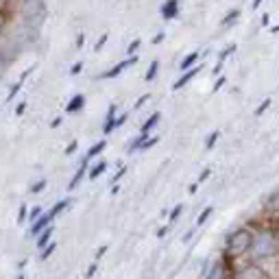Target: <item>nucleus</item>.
I'll return each mask as SVG.
<instances>
[{
  "instance_id": "1",
  "label": "nucleus",
  "mask_w": 279,
  "mask_h": 279,
  "mask_svg": "<svg viewBox=\"0 0 279 279\" xmlns=\"http://www.w3.org/2000/svg\"><path fill=\"white\" fill-rule=\"evenodd\" d=\"M253 240L255 234L249 227H238L227 236V242H225V262L238 260L242 258L244 253H251L253 249Z\"/></svg>"
},
{
  "instance_id": "2",
  "label": "nucleus",
  "mask_w": 279,
  "mask_h": 279,
  "mask_svg": "<svg viewBox=\"0 0 279 279\" xmlns=\"http://www.w3.org/2000/svg\"><path fill=\"white\" fill-rule=\"evenodd\" d=\"M279 253V231L273 227H264L255 234L253 240V249H251V258L253 262L258 260H266L273 258V255Z\"/></svg>"
},
{
  "instance_id": "3",
  "label": "nucleus",
  "mask_w": 279,
  "mask_h": 279,
  "mask_svg": "<svg viewBox=\"0 0 279 279\" xmlns=\"http://www.w3.org/2000/svg\"><path fill=\"white\" fill-rule=\"evenodd\" d=\"M20 13H22L24 24L33 31V29L40 26L44 22V18H46V5L42 3V0H29V3L20 5Z\"/></svg>"
},
{
  "instance_id": "4",
  "label": "nucleus",
  "mask_w": 279,
  "mask_h": 279,
  "mask_svg": "<svg viewBox=\"0 0 279 279\" xmlns=\"http://www.w3.org/2000/svg\"><path fill=\"white\" fill-rule=\"evenodd\" d=\"M229 279H266V275H264V270L255 264V262H251V264L238 268L236 273H231Z\"/></svg>"
},
{
  "instance_id": "5",
  "label": "nucleus",
  "mask_w": 279,
  "mask_h": 279,
  "mask_svg": "<svg viewBox=\"0 0 279 279\" xmlns=\"http://www.w3.org/2000/svg\"><path fill=\"white\" fill-rule=\"evenodd\" d=\"M135 61H137V57H127L125 61H120V64H116L114 68H109L107 72L100 74V79H114V76H118V74L122 72V70H127L129 66H133Z\"/></svg>"
},
{
  "instance_id": "6",
  "label": "nucleus",
  "mask_w": 279,
  "mask_h": 279,
  "mask_svg": "<svg viewBox=\"0 0 279 279\" xmlns=\"http://www.w3.org/2000/svg\"><path fill=\"white\" fill-rule=\"evenodd\" d=\"M201 279H229V277H227V266H225V260H222V262H216V264H212L209 273L203 275Z\"/></svg>"
},
{
  "instance_id": "7",
  "label": "nucleus",
  "mask_w": 279,
  "mask_h": 279,
  "mask_svg": "<svg viewBox=\"0 0 279 279\" xmlns=\"http://www.w3.org/2000/svg\"><path fill=\"white\" fill-rule=\"evenodd\" d=\"M159 13L164 20H173L179 13V0H168V3H164L159 7Z\"/></svg>"
},
{
  "instance_id": "8",
  "label": "nucleus",
  "mask_w": 279,
  "mask_h": 279,
  "mask_svg": "<svg viewBox=\"0 0 279 279\" xmlns=\"http://www.w3.org/2000/svg\"><path fill=\"white\" fill-rule=\"evenodd\" d=\"M266 214L270 216V218L279 220V188H277L273 194L268 197V201H266Z\"/></svg>"
},
{
  "instance_id": "9",
  "label": "nucleus",
  "mask_w": 279,
  "mask_h": 279,
  "mask_svg": "<svg viewBox=\"0 0 279 279\" xmlns=\"http://www.w3.org/2000/svg\"><path fill=\"white\" fill-rule=\"evenodd\" d=\"M201 70H203V66H194V68H192V70H188V72H183L181 76H179V79H177L175 83H173V90H181L183 88V85L185 83H188V81H192V79H194V76L201 72Z\"/></svg>"
},
{
  "instance_id": "10",
  "label": "nucleus",
  "mask_w": 279,
  "mask_h": 279,
  "mask_svg": "<svg viewBox=\"0 0 279 279\" xmlns=\"http://www.w3.org/2000/svg\"><path fill=\"white\" fill-rule=\"evenodd\" d=\"M88 161H90L88 157H83V161H81V166H79V170H76V175L72 177V181H70V183H68V192H70V190H74V188H76V185H79V181H81V179H83V177H85V170H88Z\"/></svg>"
},
{
  "instance_id": "11",
  "label": "nucleus",
  "mask_w": 279,
  "mask_h": 279,
  "mask_svg": "<svg viewBox=\"0 0 279 279\" xmlns=\"http://www.w3.org/2000/svg\"><path fill=\"white\" fill-rule=\"evenodd\" d=\"M83 105H85V96H83V94H74L72 98L68 100V105H66V111H68V114H74V111H79Z\"/></svg>"
},
{
  "instance_id": "12",
  "label": "nucleus",
  "mask_w": 279,
  "mask_h": 279,
  "mask_svg": "<svg viewBox=\"0 0 279 279\" xmlns=\"http://www.w3.org/2000/svg\"><path fill=\"white\" fill-rule=\"evenodd\" d=\"M116 105H109V111H107V118H105V125H103V133H111L114 131V125H116Z\"/></svg>"
},
{
  "instance_id": "13",
  "label": "nucleus",
  "mask_w": 279,
  "mask_h": 279,
  "mask_svg": "<svg viewBox=\"0 0 279 279\" xmlns=\"http://www.w3.org/2000/svg\"><path fill=\"white\" fill-rule=\"evenodd\" d=\"M159 118H161V114L159 111H155V114H151L149 116V118H146V122H144V125L142 127H140V133H144V135H149V131L155 127V125H157V122H159Z\"/></svg>"
},
{
  "instance_id": "14",
  "label": "nucleus",
  "mask_w": 279,
  "mask_h": 279,
  "mask_svg": "<svg viewBox=\"0 0 279 279\" xmlns=\"http://www.w3.org/2000/svg\"><path fill=\"white\" fill-rule=\"evenodd\" d=\"M52 231H55V225H50V227L48 229H46L44 231V234L42 236H37V246H40V249L44 251L46 249V246H48L50 242H48V240H50V236H52Z\"/></svg>"
},
{
  "instance_id": "15",
  "label": "nucleus",
  "mask_w": 279,
  "mask_h": 279,
  "mask_svg": "<svg viewBox=\"0 0 279 279\" xmlns=\"http://www.w3.org/2000/svg\"><path fill=\"white\" fill-rule=\"evenodd\" d=\"M105 170H107V161H105V159H100L98 164H94V166H92V170H90V179H92V181H94V179H98V177L103 175Z\"/></svg>"
},
{
  "instance_id": "16",
  "label": "nucleus",
  "mask_w": 279,
  "mask_h": 279,
  "mask_svg": "<svg viewBox=\"0 0 279 279\" xmlns=\"http://www.w3.org/2000/svg\"><path fill=\"white\" fill-rule=\"evenodd\" d=\"M197 61H199V52H190L188 57H183V61L179 64V68H181V70H185V72H188V70H190V66L194 68V64H197Z\"/></svg>"
},
{
  "instance_id": "17",
  "label": "nucleus",
  "mask_w": 279,
  "mask_h": 279,
  "mask_svg": "<svg viewBox=\"0 0 279 279\" xmlns=\"http://www.w3.org/2000/svg\"><path fill=\"white\" fill-rule=\"evenodd\" d=\"M105 146H107V140H100V142H96V144H94V146H92V149L88 151V155H85V157H88V159L96 157V155H98L100 151H105Z\"/></svg>"
},
{
  "instance_id": "18",
  "label": "nucleus",
  "mask_w": 279,
  "mask_h": 279,
  "mask_svg": "<svg viewBox=\"0 0 279 279\" xmlns=\"http://www.w3.org/2000/svg\"><path fill=\"white\" fill-rule=\"evenodd\" d=\"M238 15H240V9H231V11H229V13H227V15H225V18H222V22H220V24H222V26H229V24H234Z\"/></svg>"
},
{
  "instance_id": "19",
  "label": "nucleus",
  "mask_w": 279,
  "mask_h": 279,
  "mask_svg": "<svg viewBox=\"0 0 279 279\" xmlns=\"http://www.w3.org/2000/svg\"><path fill=\"white\" fill-rule=\"evenodd\" d=\"M157 70H159V61H157V59H153V61H151V66H149V72H146L144 79H146V81H153V79H155V74H157Z\"/></svg>"
},
{
  "instance_id": "20",
  "label": "nucleus",
  "mask_w": 279,
  "mask_h": 279,
  "mask_svg": "<svg viewBox=\"0 0 279 279\" xmlns=\"http://www.w3.org/2000/svg\"><path fill=\"white\" fill-rule=\"evenodd\" d=\"M20 90H22V81H18V83H13V85H11V90H9V94H7V98H5V100H7V103H11V100L15 98V94H18V92H20Z\"/></svg>"
},
{
  "instance_id": "21",
  "label": "nucleus",
  "mask_w": 279,
  "mask_h": 279,
  "mask_svg": "<svg viewBox=\"0 0 279 279\" xmlns=\"http://www.w3.org/2000/svg\"><path fill=\"white\" fill-rule=\"evenodd\" d=\"M66 205H68V199H61V201H59V203H57V205H55V207H52V209H50V212H48V214H50V218H52V220H55V216H57V214H59V212H61V209H64Z\"/></svg>"
},
{
  "instance_id": "22",
  "label": "nucleus",
  "mask_w": 279,
  "mask_h": 279,
  "mask_svg": "<svg viewBox=\"0 0 279 279\" xmlns=\"http://www.w3.org/2000/svg\"><path fill=\"white\" fill-rule=\"evenodd\" d=\"M234 50H236V44H229V46H227V48H225V50L220 52V55H218V64L222 66V61H225V59H227V57H229V55H231V52H234Z\"/></svg>"
},
{
  "instance_id": "23",
  "label": "nucleus",
  "mask_w": 279,
  "mask_h": 279,
  "mask_svg": "<svg viewBox=\"0 0 279 279\" xmlns=\"http://www.w3.org/2000/svg\"><path fill=\"white\" fill-rule=\"evenodd\" d=\"M46 185H48V181L46 179H42V181H37L35 185H31V194H40V192L46 188Z\"/></svg>"
},
{
  "instance_id": "24",
  "label": "nucleus",
  "mask_w": 279,
  "mask_h": 279,
  "mask_svg": "<svg viewBox=\"0 0 279 279\" xmlns=\"http://www.w3.org/2000/svg\"><path fill=\"white\" fill-rule=\"evenodd\" d=\"M212 214V207H203V212L199 214V218H197V227H201V225H203L205 220H207V216Z\"/></svg>"
},
{
  "instance_id": "25",
  "label": "nucleus",
  "mask_w": 279,
  "mask_h": 279,
  "mask_svg": "<svg viewBox=\"0 0 279 279\" xmlns=\"http://www.w3.org/2000/svg\"><path fill=\"white\" fill-rule=\"evenodd\" d=\"M55 249H57V244H55V242H50V244H48V246H46V249H44V251L40 253V258H42V260H46V258H50V255H52V253H55Z\"/></svg>"
},
{
  "instance_id": "26",
  "label": "nucleus",
  "mask_w": 279,
  "mask_h": 279,
  "mask_svg": "<svg viewBox=\"0 0 279 279\" xmlns=\"http://www.w3.org/2000/svg\"><path fill=\"white\" fill-rule=\"evenodd\" d=\"M218 135H220V131H214L212 135H207V140H205V149H212V146L216 144V140H218Z\"/></svg>"
},
{
  "instance_id": "27",
  "label": "nucleus",
  "mask_w": 279,
  "mask_h": 279,
  "mask_svg": "<svg viewBox=\"0 0 279 279\" xmlns=\"http://www.w3.org/2000/svg\"><path fill=\"white\" fill-rule=\"evenodd\" d=\"M140 44H142L140 40H133V42L129 44V48H127V55H129V57H135V50L140 48Z\"/></svg>"
},
{
  "instance_id": "28",
  "label": "nucleus",
  "mask_w": 279,
  "mask_h": 279,
  "mask_svg": "<svg viewBox=\"0 0 279 279\" xmlns=\"http://www.w3.org/2000/svg\"><path fill=\"white\" fill-rule=\"evenodd\" d=\"M181 209H183V205L179 203V205H177V207L173 209V212H170V222H175L177 218H179V216H181Z\"/></svg>"
},
{
  "instance_id": "29",
  "label": "nucleus",
  "mask_w": 279,
  "mask_h": 279,
  "mask_svg": "<svg viewBox=\"0 0 279 279\" xmlns=\"http://www.w3.org/2000/svg\"><path fill=\"white\" fill-rule=\"evenodd\" d=\"M151 98V94H142V96H140L137 100H135V105H133V109H140V107H142L144 103H146V100H149Z\"/></svg>"
},
{
  "instance_id": "30",
  "label": "nucleus",
  "mask_w": 279,
  "mask_h": 279,
  "mask_svg": "<svg viewBox=\"0 0 279 279\" xmlns=\"http://www.w3.org/2000/svg\"><path fill=\"white\" fill-rule=\"evenodd\" d=\"M268 105H270V98H266L264 103H262V105L258 107V109H255V116H262V114H264V111L268 109Z\"/></svg>"
},
{
  "instance_id": "31",
  "label": "nucleus",
  "mask_w": 279,
  "mask_h": 279,
  "mask_svg": "<svg viewBox=\"0 0 279 279\" xmlns=\"http://www.w3.org/2000/svg\"><path fill=\"white\" fill-rule=\"evenodd\" d=\"M157 142H159V135H151V137H149V142H146V144H144V149H142V151H146V149H151V146H155V144H157Z\"/></svg>"
},
{
  "instance_id": "32",
  "label": "nucleus",
  "mask_w": 279,
  "mask_h": 279,
  "mask_svg": "<svg viewBox=\"0 0 279 279\" xmlns=\"http://www.w3.org/2000/svg\"><path fill=\"white\" fill-rule=\"evenodd\" d=\"M81 68H83V61H76V64L70 68V74H79L81 72Z\"/></svg>"
},
{
  "instance_id": "33",
  "label": "nucleus",
  "mask_w": 279,
  "mask_h": 279,
  "mask_svg": "<svg viewBox=\"0 0 279 279\" xmlns=\"http://www.w3.org/2000/svg\"><path fill=\"white\" fill-rule=\"evenodd\" d=\"M96 268H98V262H92V266H90V270H88V273H85V279H90L92 275H94V273H96Z\"/></svg>"
},
{
  "instance_id": "34",
  "label": "nucleus",
  "mask_w": 279,
  "mask_h": 279,
  "mask_svg": "<svg viewBox=\"0 0 279 279\" xmlns=\"http://www.w3.org/2000/svg\"><path fill=\"white\" fill-rule=\"evenodd\" d=\"M105 42H107V33H103V35H100V37H98V42L94 44V50H98V48H100V46H103Z\"/></svg>"
},
{
  "instance_id": "35",
  "label": "nucleus",
  "mask_w": 279,
  "mask_h": 279,
  "mask_svg": "<svg viewBox=\"0 0 279 279\" xmlns=\"http://www.w3.org/2000/svg\"><path fill=\"white\" fill-rule=\"evenodd\" d=\"M125 120H127V114L118 116V118H116V125H114V129H116V127H122V125H125Z\"/></svg>"
},
{
  "instance_id": "36",
  "label": "nucleus",
  "mask_w": 279,
  "mask_h": 279,
  "mask_svg": "<svg viewBox=\"0 0 279 279\" xmlns=\"http://www.w3.org/2000/svg\"><path fill=\"white\" fill-rule=\"evenodd\" d=\"M194 231H197V227H192V229L185 231V234H183V242H188V240H190L192 236H194Z\"/></svg>"
},
{
  "instance_id": "37",
  "label": "nucleus",
  "mask_w": 279,
  "mask_h": 279,
  "mask_svg": "<svg viewBox=\"0 0 279 279\" xmlns=\"http://www.w3.org/2000/svg\"><path fill=\"white\" fill-rule=\"evenodd\" d=\"M26 209H29L26 205H22V207H20V214H18V220H20V222L26 218Z\"/></svg>"
},
{
  "instance_id": "38",
  "label": "nucleus",
  "mask_w": 279,
  "mask_h": 279,
  "mask_svg": "<svg viewBox=\"0 0 279 279\" xmlns=\"http://www.w3.org/2000/svg\"><path fill=\"white\" fill-rule=\"evenodd\" d=\"M24 109H26V103H20L18 107H15V116H22V114H24Z\"/></svg>"
},
{
  "instance_id": "39",
  "label": "nucleus",
  "mask_w": 279,
  "mask_h": 279,
  "mask_svg": "<svg viewBox=\"0 0 279 279\" xmlns=\"http://www.w3.org/2000/svg\"><path fill=\"white\" fill-rule=\"evenodd\" d=\"M122 175H125V166H120V168H118V173H116V175H114V179H111V181L116 183V181H118V179H120V177H122Z\"/></svg>"
},
{
  "instance_id": "40",
  "label": "nucleus",
  "mask_w": 279,
  "mask_h": 279,
  "mask_svg": "<svg viewBox=\"0 0 279 279\" xmlns=\"http://www.w3.org/2000/svg\"><path fill=\"white\" fill-rule=\"evenodd\" d=\"M209 175H212V173H209V168H205V170H203V173H201V177H199V183H203V181L207 179V177H209Z\"/></svg>"
},
{
  "instance_id": "41",
  "label": "nucleus",
  "mask_w": 279,
  "mask_h": 279,
  "mask_svg": "<svg viewBox=\"0 0 279 279\" xmlns=\"http://www.w3.org/2000/svg\"><path fill=\"white\" fill-rule=\"evenodd\" d=\"M222 83H225V76H218V81L214 83V92H218V90L222 88Z\"/></svg>"
},
{
  "instance_id": "42",
  "label": "nucleus",
  "mask_w": 279,
  "mask_h": 279,
  "mask_svg": "<svg viewBox=\"0 0 279 279\" xmlns=\"http://www.w3.org/2000/svg\"><path fill=\"white\" fill-rule=\"evenodd\" d=\"M76 144H79V142H72L70 146H66V155H70V153H72V151L76 149Z\"/></svg>"
},
{
  "instance_id": "43",
  "label": "nucleus",
  "mask_w": 279,
  "mask_h": 279,
  "mask_svg": "<svg viewBox=\"0 0 279 279\" xmlns=\"http://www.w3.org/2000/svg\"><path fill=\"white\" fill-rule=\"evenodd\" d=\"M105 251H107V246H100V249L96 251V260H94V262H98V260H100V255H103Z\"/></svg>"
},
{
  "instance_id": "44",
  "label": "nucleus",
  "mask_w": 279,
  "mask_h": 279,
  "mask_svg": "<svg viewBox=\"0 0 279 279\" xmlns=\"http://www.w3.org/2000/svg\"><path fill=\"white\" fill-rule=\"evenodd\" d=\"M161 40H164V33H157V35L153 37V44H159Z\"/></svg>"
},
{
  "instance_id": "45",
  "label": "nucleus",
  "mask_w": 279,
  "mask_h": 279,
  "mask_svg": "<svg viewBox=\"0 0 279 279\" xmlns=\"http://www.w3.org/2000/svg\"><path fill=\"white\" fill-rule=\"evenodd\" d=\"M59 125H61V118H55V120H52V122H50V127H52V129H57Z\"/></svg>"
},
{
  "instance_id": "46",
  "label": "nucleus",
  "mask_w": 279,
  "mask_h": 279,
  "mask_svg": "<svg viewBox=\"0 0 279 279\" xmlns=\"http://www.w3.org/2000/svg\"><path fill=\"white\" fill-rule=\"evenodd\" d=\"M268 20H270V15H268V13H264V15H262V24H264V26L268 24Z\"/></svg>"
},
{
  "instance_id": "47",
  "label": "nucleus",
  "mask_w": 279,
  "mask_h": 279,
  "mask_svg": "<svg viewBox=\"0 0 279 279\" xmlns=\"http://www.w3.org/2000/svg\"><path fill=\"white\" fill-rule=\"evenodd\" d=\"M166 231H168V227H161V229L157 231V238H161V236H166Z\"/></svg>"
},
{
  "instance_id": "48",
  "label": "nucleus",
  "mask_w": 279,
  "mask_h": 279,
  "mask_svg": "<svg viewBox=\"0 0 279 279\" xmlns=\"http://www.w3.org/2000/svg\"><path fill=\"white\" fill-rule=\"evenodd\" d=\"M197 185H199V183H192L190 188H188V192H190V194H194V192H197Z\"/></svg>"
},
{
  "instance_id": "49",
  "label": "nucleus",
  "mask_w": 279,
  "mask_h": 279,
  "mask_svg": "<svg viewBox=\"0 0 279 279\" xmlns=\"http://www.w3.org/2000/svg\"><path fill=\"white\" fill-rule=\"evenodd\" d=\"M83 40H85V37H83V33H81L79 37H76V46H83Z\"/></svg>"
},
{
  "instance_id": "50",
  "label": "nucleus",
  "mask_w": 279,
  "mask_h": 279,
  "mask_svg": "<svg viewBox=\"0 0 279 279\" xmlns=\"http://www.w3.org/2000/svg\"><path fill=\"white\" fill-rule=\"evenodd\" d=\"M270 33H279V24H277V26H273V29H270Z\"/></svg>"
},
{
  "instance_id": "51",
  "label": "nucleus",
  "mask_w": 279,
  "mask_h": 279,
  "mask_svg": "<svg viewBox=\"0 0 279 279\" xmlns=\"http://www.w3.org/2000/svg\"><path fill=\"white\" fill-rule=\"evenodd\" d=\"M18 279H24V275H18Z\"/></svg>"
}]
</instances>
